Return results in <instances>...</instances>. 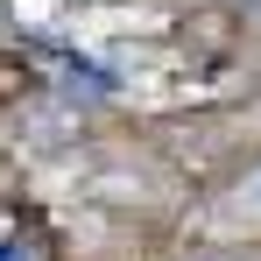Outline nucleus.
Returning <instances> with one entry per match:
<instances>
[{
	"mask_svg": "<svg viewBox=\"0 0 261 261\" xmlns=\"http://www.w3.org/2000/svg\"><path fill=\"white\" fill-rule=\"evenodd\" d=\"M57 78H64L71 92H92V99H99V92H113V78H106V71H92V57H71V49H57Z\"/></svg>",
	"mask_w": 261,
	"mask_h": 261,
	"instance_id": "f257e3e1",
	"label": "nucleus"
},
{
	"mask_svg": "<svg viewBox=\"0 0 261 261\" xmlns=\"http://www.w3.org/2000/svg\"><path fill=\"white\" fill-rule=\"evenodd\" d=\"M0 261H43V240H21V233H14V240L0 247Z\"/></svg>",
	"mask_w": 261,
	"mask_h": 261,
	"instance_id": "f03ea898",
	"label": "nucleus"
},
{
	"mask_svg": "<svg viewBox=\"0 0 261 261\" xmlns=\"http://www.w3.org/2000/svg\"><path fill=\"white\" fill-rule=\"evenodd\" d=\"M226 7H261V0H226Z\"/></svg>",
	"mask_w": 261,
	"mask_h": 261,
	"instance_id": "7ed1b4c3",
	"label": "nucleus"
},
{
	"mask_svg": "<svg viewBox=\"0 0 261 261\" xmlns=\"http://www.w3.org/2000/svg\"><path fill=\"white\" fill-rule=\"evenodd\" d=\"M254 198H261V176H254Z\"/></svg>",
	"mask_w": 261,
	"mask_h": 261,
	"instance_id": "20e7f679",
	"label": "nucleus"
}]
</instances>
